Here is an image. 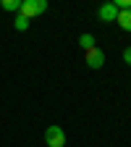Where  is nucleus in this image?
Here are the masks:
<instances>
[{"instance_id":"obj_9","label":"nucleus","mask_w":131,"mask_h":147,"mask_svg":"<svg viewBox=\"0 0 131 147\" xmlns=\"http://www.w3.org/2000/svg\"><path fill=\"white\" fill-rule=\"evenodd\" d=\"M123 63H128V66H131V45L123 50Z\"/></svg>"},{"instance_id":"obj_6","label":"nucleus","mask_w":131,"mask_h":147,"mask_svg":"<svg viewBox=\"0 0 131 147\" xmlns=\"http://www.w3.org/2000/svg\"><path fill=\"white\" fill-rule=\"evenodd\" d=\"M3 11H8V13H18L21 11V0H3Z\"/></svg>"},{"instance_id":"obj_4","label":"nucleus","mask_w":131,"mask_h":147,"mask_svg":"<svg viewBox=\"0 0 131 147\" xmlns=\"http://www.w3.org/2000/svg\"><path fill=\"white\" fill-rule=\"evenodd\" d=\"M97 18H100V21H116V18H118V8L113 3H102L97 8Z\"/></svg>"},{"instance_id":"obj_5","label":"nucleus","mask_w":131,"mask_h":147,"mask_svg":"<svg viewBox=\"0 0 131 147\" xmlns=\"http://www.w3.org/2000/svg\"><path fill=\"white\" fill-rule=\"evenodd\" d=\"M116 24H121V29L131 34V11H118V18H116Z\"/></svg>"},{"instance_id":"obj_1","label":"nucleus","mask_w":131,"mask_h":147,"mask_svg":"<svg viewBox=\"0 0 131 147\" xmlns=\"http://www.w3.org/2000/svg\"><path fill=\"white\" fill-rule=\"evenodd\" d=\"M45 11H47V0H21V11L18 13L32 21L34 16H42Z\"/></svg>"},{"instance_id":"obj_3","label":"nucleus","mask_w":131,"mask_h":147,"mask_svg":"<svg viewBox=\"0 0 131 147\" xmlns=\"http://www.w3.org/2000/svg\"><path fill=\"white\" fill-rule=\"evenodd\" d=\"M87 66L89 68H102L105 66V53L100 50V47H92V50H87Z\"/></svg>"},{"instance_id":"obj_2","label":"nucleus","mask_w":131,"mask_h":147,"mask_svg":"<svg viewBox=\"0 0 131 147\" xmlns=\"http://www.w3.org/2000/svg\"><path fill=\"white\" fill-rule=\"evenodd\" d=\"M45 142H47V147H66V131L60 126H47Z\"/></svg>"},{"instance_id":"obj_8","label":"nucleus","mask_w":131,"mask_h":147,"mask_svg":"<svg viewBox=\"0 0 131 147\" xmlns=\"http://www.w3.org/2000/svg\"><path fill=\"white\" fill-rule=\"evenodd\" d=\"M79 45H81L84 50H92V47H95V37H92V34H81V37H79Z\"/></svg>"},{"instance_id":"obj_7","label":"nucleus","mask_w":131,"mask_h":147,"mask_svg":"<svg viewBox=\"0 0 131 147\" xmlns=\"http://www.w3.org/2000/svg\"><path fill=\"white\" fill-rule=\"evenodd\" d=\"M13 26H16V32H26V29H29V18H26V16H21V13H16Z\"/></svg>"}]
</instances>
